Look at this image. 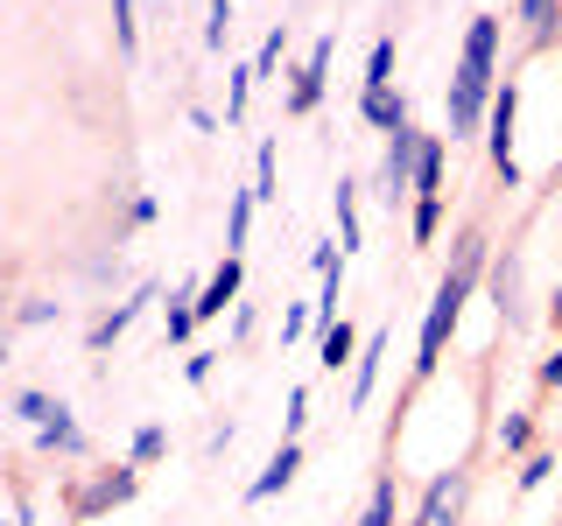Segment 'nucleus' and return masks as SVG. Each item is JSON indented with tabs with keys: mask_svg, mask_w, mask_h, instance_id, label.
I'll return each mask as SVG.
<instances>
[{
	"mask_svg": "<svg viewBox=\"0 0 562 526\" xmlns=\"http://www.w3.org/2000/svg\"><path fill=\"white\" fill-rule=\"evenodd\" d=\"M492 49H499V22H471L464 35V64H457V84H450V127L471 134L485 113V84H492Z\"/></svg>",
	"mask_w": 562,
	"mask_h": 526,
	"instance_id": "obj_1",
	"label": "nucleus"
},
{
	"mask_svg": "<svg viewBox=\"0 0 562 526\" xmlns=\"http://www.w3.org/2000/svg\"><path fill=\"white\" fill-rule=\"evenodd\" d=\"M471 281H479V239H464L457 267L443 274V288H436V302H429V323H422V358H415V373H436V358H443V338H450L457 309H464Z\"/></svg>",
	"mask_w": 562,
	"mask_h": 526,
	"instance_id": "obj_2",
	"label": "nucleus"
},
{
	"mask_svg": "<svg viewBox=\"0 0 562 526\" xmlns=\"http://www.w3.org/2000/svg\"><path fill=\"white\" fill-rule=\"evenodd\" d=\"M492 162H499V175L514 183V92L492 99Z\"/></svg>",
	"mask_w": 562,
	"mask_h": 526,
	"instance_id": "obj_3",
	"label": "nucleus"
},
{
	"mask_svg": "<svg viewBox=\"0 0 562 526\" xmlns=\"http://www.w3.org/2000/svg\"><path fill=\"white\" fill-rule=\"evenodd\" d=\"M457 499H464V484H457V478H436L429 499H422V519L415 526H450L457 519Z\"/></svg>",
	"mask_w": 562,
	"mask_h": 526,
	"instance_id": "obj_4",
	"label": "nucleus"
},
{
	"mask_svg": "<svg viewBox=\"0 0 562 526\" xmlns=\"http://www.w3.org/2000/svg\"><path fill=\"white\" fill-rule=\"evenodd\" d=\"M324 70H330V43H316V49H310V70L295 78V99H289L295 113H310V105L324 99Z\"/></svg>",
	"mask_w": 562,
	"mask_h": 526,
	"instance_id": "obj_5",
	"label": "nucleus"
},
{
	"mask_svg": "<svg viewBox=\"0 0 562 526\" xmlns=\"http://www.w3.org/2000/svg\"><path fill=\"white\" fill-rule=\"evenodd\" d=\"M422 162V148H415V134L408 127H394V148H386V197H394L401 183H408V169Z\"/></svg>",
	"mask_w": 562,
	"mask_h": 526,
	"instance_id": "obj_6",
	"label": "nucleus"
},
{
	"mask_svg": "<svg viewBox=\"0 0 562 526\" xmlns=\"http://www.w3.org/2000/svg\"><path fill=\"white\" fill-rule=\"evenodd\" d=\"M233 295H239V260L225 253V267H218V274L204 281V302H198V316H218L225 302H233Z\"/></svg>",
	"mask_w": 562,
	"mask_h": 526,
	"instance_id": "obj_7",
	"label": "nucleus"
},
{
	"mask_svg": "<svg viewBox=\"0 0 562 526\" xmlns=\"http://www.w3.org/2000/svg\"><path fill=\"white\" fill-rule=\"evenodd\" d=\"M289 478H295V443H281V449H274V464L254 478V499H274V491L289 484Z\"/></svg>",
	"mask_w": 562,
	"mask_h": 526,
	"instance_id": "obj_8",
	"label": "nucleus"
},
{
	"mask_svg": "<svg viewBox=\"0 0 562 526\" xmlns=\"http://www.w3.org/2000/svg\"><path fill=\"white\" fill-rule=\"evenodd\" d=\"M380 358H386V338L366 344V365H359V386H351V408H366L373 400V379H380Z\"/></svg>",
	"mask_w": 562,
	"mask_h": 526,
	"instance_id": "obj_9",
	"label": "nucleus"
},
{
	"mask_svg": "<svg viewBox=\"0 0 562 526\" xmlns=\"http://www.w3.org/2000/svg\"><path fill=\"white\" fill-rule=\"evenodd\" d=\"M386 78H394V43H373V64H366V99H386Z\"/></svg>",
	"mask_w": 562,
	"mask_h": 526,
	"instance_id": "obj_10",
	"label": "nucleus"
},
{
	"mask_svg": "<svg viewBox=\"0 0 562 526\" xmlns=\"http://www.w3.org/2000/svg\"><path fill=\"white\" fill-rule=\"evenodd\" d=\"M345 358H351V330H345V323H330V330H324V365L338 373Z\"/></svg>",
	"mask_w": 562,
	"mask_h": 526,
	"instance_id": "obj_11",
	"label": "nucleus"
},
{
	"mask_svg": "<svg viewBox=\"0 0 562 526\" xmlns=\"http://www.w3.org/2000/svg\"><path fill=\"white\" fill-rule=\"evenodd\" d=\"M225 35H233V0H211V28H204V43H211V49H225Z\"/></svg>",
	"mask_w": 562,
	"mask_h": 526,
	"instance_id": "obj_12",
	"label": "nucleus"
},
{
	"mask_svg": "<svg viewBox=\"0 0 562 526\" xmlns=\"http://www.w3.org/2000/svg\"><path fill=\"white\" fill-rule=\"evenodd\" d=\"M35 435H43L49 449H78V428H70L64 414H57V421H43V428H35Z\"/></svg>",
	"mask_w": 562,
	"mask_h": 526,
	"instance_id": "obj_13",
	"label": "nucleus"
},
{
	"mask_svg": "<svg viewBox=\"0 0 562 526\" xmlns=\"http://www.w3.org/2000/svg\"><path fill=\"white\" fill-rule=\"evenodd\" d=\"M14 408H22V414L35 421V428H43V421H57V414H64L57 400H43V393H22V400H14Z\"/></svg>",
	"mask_w": 562,
	"mask_h": 526,
	"instance_id": "obj_14",
	"label": "nucleus"
},
{
	"mask_svg": "<svg viewBox=\"0 0 562 526\" xmlns=\"http://www.w3.org/2000/svg\"><path fill=\"white\" fill-rule=\"evenodd\" d=\"M386 519H394V484H380V491H373V505H366V519H359V526H386Z\"/></svg>",
	"mask_w": 562,
	"mask_h": 526,
	"instance_id": "obj_15",
	"label": "nucleus"
},
{
	"mask_svg": "<svg viewBox=\"0 0 562 526\" xmlns=\"http://www.w3.org/2000/svg\"><path fill=\"white\" fill-rule=\"evenodd\" d=\"M338 225H345V245H359V218H351V183H338Z\"/></svg>",
	"mask_w": 562,
	"mask_h": 526,
	"instance_id": "obj_16",
	"label": "nucleus"
},
{
	"mask_svg": "<svg viewBox=\"0 0 562 526\" xmlns=\"http://www.w3.org/2000/svg\"><path fill=\"white\" fill-rule=\"evenodd\" d=\"M281 35H289V28H274V35H268V43H260V64H254V78H268V70L281 64Z\"/></svg>",
	"mask_w": 562,
	"mask_h": 526,
	"instance_id": "obj_17",
	"label": "nucleus"
},
{
	"mask_svg": "<svg viewBox=\"0 0 562 526\" xmlns=\"http://www.w3.org/2000/svg\"><path fill=\"white\" fill-rule=\"evenodd\" d=\"M246 225H254V190L233 204V245H246Z\"/></svg>",
	"mask_w": 562,
	"mask_h": 526,
	"instance_id": "obj_18",
	"label": "nucleus"
},
{
	"mask_svg": "<svg viewBox=\"0 0 562 526\" xmlns=\"http://www.w3.org/2000/svg\"><path fill=\"white\" fill-rule=\"evenodd\" d=\"M113 22H120V49H134V0H113Z\"/></svg>",
	"mask_w": 562,
	"mask_h": 526,
	"instance_id": "obj_19",
	"label": "nucleus"
},
{
	"mask_svg": "<svg viewBox=\"0 0 562 526\" xmlns=\"http://www.w3.org/2000/svg\"><path fill=\"white\" fill-rule=\"evenodd\" d=\"M254 197H274V148H260V183H254Z\"/></svg>",
	"mask_w": 562,
	"mask_h": 526,
	"instance_id": "obj_20",
	"label": "nucleus"
},
{
	"mask_svg": "<svg viewBox=\"0 0 562 526\" xmlns=\"http://www.w3.org/2000/svg\"><path fill=\"white\" fill-rule=\"evenodd\" d=\"M541 379H549V386H562V351H555L549 365H541Z\"/></svg>",
	"mask_w": 562,
	"mask_h": 526,
	"instance_id": "obj_21",
	"label": "nucleus"
},
{
	"mask_svg": "<svg viewBox=\"0 0 562 526\" xmlns=\"http://www.w3.org/2000/svg\"><path fill=\"white\" fill-rule=\"evenodd\" d=\"M520 8H527V22H535V14H541V8H549V0H520Z\"/></svg>",
	"mask_w": 562,
	"mask_h": 526,
	"instance_id": "obj_22",
	"label": "nucleus"
},
{
	"mask_svg": "<svg viewBox=\"0 0 562 526\" xmlns=\"http://www.w3.org/2000/svg\"><path fill=\"white\" fill-rule=\"evenodd\" d=\"M555 316H562V295H555Z\"/></svg>",
	"mask_w": 562,
	"mask_h": 526,
	"instance_id": "obj_23",
	"label": "nucleus"
}]
</instances>
